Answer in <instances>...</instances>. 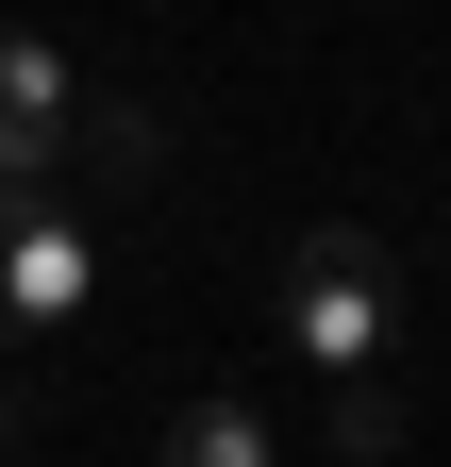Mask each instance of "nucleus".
Masks as SVG:
<instances>
[{
  "mask_svg": "<svg viewBox=\"0 0 451 467\" xmlns=\"http://www.w3.org/2000/svg\"><path fill=\"white\" fill-rule=\"evenodd\" d=\"M285 350L318 384H402V267H384V234H301L285 251Z\"/></svg>",
  "mask_w": 451,
  "mask_h": 467,
  "instance_id": "obj_1",
  "label": "nucleus"
},
{
  "mask_svg": "<svg viewBox=\"0 0 451 467\" xmlns=\"http://www.w3.org/2000/svg\"><path fill=\"white\" fill-rule=\"evenodd\" d=\"M68 50L50 34H0V201H68Z\"/></svg>",
  "mask_w": 451,
  "mask_h": 467,
  "instance_id": "obj_2",
  "label": "nucleus"
},
{
  "mask_svg": "<svg viewBox=\"0 0 451 467\" xmlns=\"http://www.w3.org/2000/svg\"><path fill=\"white\" fill-rule=\"evenodd\" d=\"M84 217L68 201H0V334H68L84 317Z\"/></svg>",
  "mask_w": 451,
  "mask_h": 467,
  "instance_id": "obj_3",
  "label": "nucleus"
},
{
  "mask_svg": "<svg viewBox=\"0 0 451 467\" xmlns=\"http://www.w3.org/2000/svg\"><path fill=\"white\" fill-rule=\"evenodd\" d=\"M167 467H285L267 451V400H184L167 418Z\"/></svg>",
  "mask_w": 451,
  "mask_h": 467,
  "instance_id": "obj_4",
  "label": "nucleus"
},
{
  "mask_svg": "<svg viewBox=\"0 0 451 467\" xmlns=\"http://www.w3.org/2000/svg\"><path fill=\"white\" fill-rule=\"evenodd\" d=\"M0 451H17V384H0Z\"/></svg>",
  "mask_w": 451,
  "mask_h": 467,
  "instance_id": "obj_5",
  "label": "nucleus"
}]
</instances>
